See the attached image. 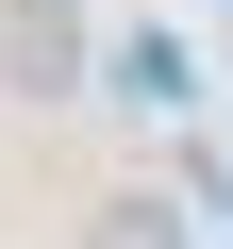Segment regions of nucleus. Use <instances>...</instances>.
Instances as JSON below:
<instances>
[{
	"mask_svg": "<svg viewBox=\"0 0 233 249\" xmlns=\"http://www.w3.org/2000/svg\"><path fill=\"white\" fill-rule=\"evenodd\" d=\"M0 67H17L34 100H67L83 83V17H67V0H17V17H0Z\"/></svg>",
	"mask_w": 233,
	"mask_h": 249,
	"instance_id": "f257e3e1",
	"label": "nucleus"
},
{
	"mask_svg": "<svg viewBox=\"0 0 233 249\" xmlns=\"http://www.w3.org/2000/svg\"><path fill=\"white\" fill-rule=\"evenodd\" d=\"M100 249H183V232H167V216L134 199V216H100Z\"/></svg>",
	"mask_w": 233,
	"mask_h": 249,
	"instance_id": "f03ea898",
	"label": "nucleus"
}]
</instances>
